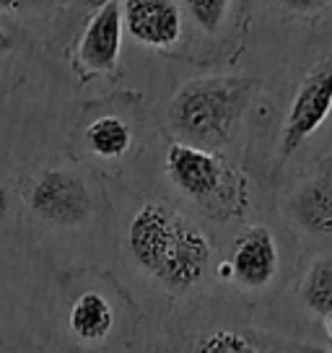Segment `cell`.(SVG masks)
Wrapping results in <instances>:
<instances>
[{
  "mask_svg": "<svg viewBox=\"0 0 332 353\" xmlns=\"http://www.w3.org/2000/svg\"><path fill=\"white\" fill-rule=\"evenodd\" d=\"M11 50H13V37H11L8 32H6L3 26H0V57L8 55Z\"/></svg>",
  "mask_w": 332,
  "mask_h": 353,
  "instance_id": "17",
  "label": "cell"
},
{
  "mask_svg": "<svg viewBox=\"0 0 332 353\" xmlns=\"http://www.w3.org/2000/svg\"><path fill=\"white\" fill-rule=\"evenodd\" d=\"M322 320H324V330H327V335H330V341H332V312L330 314H324Z\"/></svg>",
  "mask_w": 332,
  "mask_h": 353,
  "instance_id": "21",
  "label": "cell"
},
{
  "mask_svg": "<svg viewBox=\"0 0 332 353\" xmlns=\"http://www.w3.org/2000/svg\"><path fill=\"white\" fill-rule=\"evenodd\" d=\"M122 29L151 50H172L182 37L177 0H120Z\"/></svg>",
  "mask_w": 332,
  "mask_h": 353,
  "instance_id": "7",
  "label": "cell"
},
{
  "mask_svg": "<svg viewBox=\"0 0 332 353\" xmlns=\"http://www.w3.org/2000/svg\"><path fill=\"white\" fill-rule=\"evenodd\" d=\"M278 3L291 13H314L324 8L330 0H278Z\"/></svg>",
  "mask_w": 332,
  "mask_h": 353,
  "instance_id": "15",
  "label": "cell"
},
{
  "mask_svg": "<svg viewBox=\"0 0 332 353\" xmlns=\"http://www.w3.org/2000/svg\"><path fill=\"white\" fill-rule=\"evenodd\" d=\"M257 353H278V351H270V348H257Z\"/></svg>",
  "mask_w": 332,
  "mask_h": 353,
  "instance_id": "22",
  "label": "cell"
},
{
  "mask_svg": "<svg viewBox=\"0 0 332 353\" xmlns=\"http://www.w3.org/2000/svg\"><path fill=\"white\" fill-rule=\"evenodd\" d=\"M332 112V55L322 57L301 78L280 130V156L288 159L327 122Z\"/></svg>",
  "mask_w": 332,
  "mask_h": 353,
  "instance_id": "5",
  "label": "cell"
},
{
  "mask_svg": "<svg viewBox=\"0 0 332 353\" xmlns=\"http://www.w3.org/2000/svg\"><path fill=\"white\" fill-rule=\"evenodd\" d=\"M301 304L311 314L324 317L332 312V254H320L307 268V276L299 286Z\"/></svg>",
  "mask_w": 332,
  "mask_h": 353,
  "instance_id": "12",
  "label": "cell"
},
{
  "mask_svg": "<svg viewBox=\"0 0 332 353\" xmlns=\"http://www.w3.org/2000/svg\"><path fill=\"white\" fill-rule=\"evenodd\" d=\"M192 353H257V345L239 330H213L195 343Z\"/></svg>",
  "mask_w": 332,
  "mask_h": 353,
  "instance_id": "13",
  "label": "cell"
},
{
  "mask_svg": "<svg viewBox=\"0 0 332 353\" xmlns=\"http://www.w3.org/2000/svg\"><path fill=\"white\" fill-rule=\"evenodd\" d=\"M125 247L133 265L172 296L198 288L213 263L208 234L177 208L151 200L135 210Z\"/></svg>",
  "mask_w": 332,
  "mask_h": 353,
  "instance_id": "1",
  "label": "cell"
},
{
  "mask_svg": "<svg viewBox=\"0 0 332 353\" xmlns=\"http://www.w3.org/2000/svg\"><path fill=\"white\" fill-rule=\"evenodd\" d=\"M122 16L120 0H110L91 11L86 29L76 47V57L91 73H110L117 68L122 47Z\"/></svg>",
  "mask_w": 332,
  "mask_h": 353,
  "instance_id": "8",
  "label": "cell"
},
{
  "mask_svg": "<svg viewBox=\"0 0 332 353\" xmlns=\"http://www.w3.org/2000/svg\"><path fill=\"white\" fill-rule=\"evenodd\" d=\"M45 0H0V11L3 13H29L34 11L37 6H42Z\"/></svg>",
  "mask_w": 332,
  "mask_h": 353,
  "instance_id": "16",
  "label": "cell"
},
{
  "mask_svg": "<svg viewBox=\"0 0 332 353\" xmlns=\"http://www.w3.org/2000/svg\"><path fill=\"white\" fill-rule=\"evenodd\" d=\"M164 172L169 185L203 216L213 221H234L247 213V182L242 172L218 151L174 141L166 148Z\"/></svg>",
  "mask_w": 332,
  "mask_h": 353,
  "instance_id": "3",
  "label": "cell"
},
{
  "mask_svg": "<svg viewBox=\"0 0 332 353\" xmlns=\"http://www.w3.org/2000/svg\"><path fill=\"white\" fill-rule=\"evenodd\" d=\"M299 353H332V351H324V348H317V345H299Z\"/></svg>",
  "mask_w": 332,
  "mask_h": 353,
  "instance_id": "20",
  "label": "cell"
},
{
  "mask_svg": "<svg viewBox=\"0 0 332 353\" xmlns=\"http://www.w3.org/2000/svg\"><path fill=\"white\" fill-rule=\"evenodd\" d=\"M288 216L309 236H332V169L311 174L293 190L288 198Z\"/></svg>",
  "mask_w": 332,
  "mask_h": 353,
  "instance_id": "9",
  "label": "cell"
},
{
  "mask_svg": "<svg viewBox=\"0 0 332 353\" xmlns=\"http://www.w3.org/2000/svg\"><path fill=\"white\" fill-rule=\"evenodd\" d=\"M255 94L249 76H200L174 91L166 107L169 128L182 143L221 151L236 138Z\"/></svg>",
  "mask_w": 332,
  "mask_h": 353,
  "instance_id": "2",
  "label": "cell"
},
{
  "mask_svg": "<svg viewBox=\"0 0 332 353\" xmlns=\"http://www.w3.org/2000/svg\"><path fill=\"white\" fill-rule=\"evenodd\" d=\"M280 268L278 242L267 226H249L234 242L231 257L223 265V276L244 291H265L273 286Z\"/></svg>",
  "mask_w": 332,
  "mask_h": 353,
  "instance_id": "6",
  "label": "cell"
},
{
  "mask_svg": "<svg viewBox=\"0 0 332 353\" xmlns=\"http://www.w3.org/2000/svg\"><path fill=\"white\" fill-rule=\"evenodd\" d=\"M83 143L101 161H117L130 151L133 130L117 114H101L83 132Z\"/></svg>",
  "mask_w": 332,
  "mask_h": 353,
  "instance_id": "11",
  "label": "cell"
},
{
  "mask_svg": "<svg viewBox=\"0 0 332 353\" xmlns=\"http://www.w3.org/2000/svg\"><path fill=\"white\" fill-rule=\"evenodd\" d=\"M34 216L55 229H78L94 216V195L86 179L70 169H45L29 192Z\"/></svg>",
  "mask_w": 332,
  "mask_h": 353,
  "instance_id": "4",
  "label": "cell"
},
{
  "mask_svg": "<svg viewBox=\"0 0 332 353\" xmlns=\"http://www.w3.org/2000/svg\"><path fill=\"white\" fill-rule=\"evenodd\" d=\"M6 216H8V190L0 188V226H3Z\"/></svg>",
  "mask_w": 332,
  "mask_h": 353,
  "instance_id": "18",
  "label": "cell"
},
{
  "mask_svg": "<svg viewBox=\"0 0 332 353\" xmlns=\"http://www.w3.org/2000/svg\"><path fill=\"white\" fill-rule=\"evenodd\" d=\"M104 3H110V0H81V6H83V8H89V11L99 8V6H104Z\"/></svg>",
  "mask_w": 332,
  "mask_h": 353,
  "instance_id": "19",
  "label": "cell"
},
{
  "mask_svg": "<svg viewBox=\"0 0 332 353\" xmlns=\"http://www.w3.org/2000/svg\"><path fill=\"white\" fill-rule=\"evenodd\" d=\"M73 338L81 343H104L114 330V309L99 291H86L73 301L68 317Z\"/></svg>",
  "mask_w": 332,
  "mask_h": 353,
  "instance_id": "10",
  "label": "cell"
},
{
  "mask_svg": "<svg viewBox=\"0 0 332 353\" xmlns=\"http://www.w3.org/2000/svg\"><path fill=\"white\" fill-rule=\"evenodd\" d=\"M185 11L205 34H216L226 21V13L231 8V0H182Z\"/></svg>",
  "mask_w": 332,
  "mask_h": 353,
  "instance_id": "14",
  "label": "cell"
}]
</instances>
